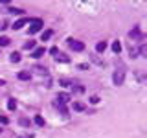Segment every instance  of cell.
Masks as SVG:
<instances>
[{"mask_svg": "<svg viewBox=\"0 0 147 138\" xmlns=\"http://www.w3.org/2000/svg\"><path fill=\"white\" fill-rule=\"evenodd\" d=\"M123 81H125V70H123V68H119V70H116V72L112 74V83L116 87H121Z\"/></svg>", "mask_w": 147, "mask_h": 138, "instance_id": "1", "label": "cell"}, {"mask_svg": "<svg viewBox=\"0 0 147 138\" xmlns=\"http://www.w3.org/2000/svg\"><path fill=\"white\" fill-rule=\"evenodd\" d=\"M28 24H30L28 30H30V33L33 35V33H39V31H40V28H42V20H40V18H30Z\"/></svg>", "mask_w": 147, "mask_h": 138, "instance_id": "2", "label": "cell"}, {"mask_svg": "<svg viewBox=\"0 0 147 138\" xmlns=\"http://www.w3.org/2000/svg\"><path fill=\"white\" fill-rule=\"evenodd\" d=\"M66 43H68V46H70V48L74 50V52H83V50H85V44H83L81 41H74V39H68Z\"/></svg>", "mask_w": 147, "mask_h": 138, "instance_id": "3", "label": "cell"}, {"mask_svg": "<svg viewBox=\"0 0 147 138\" xmlns=\"http://www.w3.org/2000/svg\"><path fill=\"white\" fill-rule=\"evenodd\" d=\"M68 101H70V94H66V92H59L57 94V105H66Z\"/></svg>", "mask_w": 147, "mask_h": 138, "instance_id": "4", "label": "cell"}, {"mask_svg": "<svg viewBox=\"0 0 147 138\" xmlns=\"http://www.w3.org/2000/svg\"><path fill=\"white\" fill-rule=\"evenodd\" d=\"M28 22H30V18H26V17H22V18H18V20L13 24V30H20L22 26H26Z\"/></svg>", "mask_w": 147, "mask_h": 138, "instance_id": "5", "label": "cell"}, {"mask_svg": "<svg viewBox=\"0 0 147 138\" xmlns=\"http://www.w3.org/2000/svg\"><path fill=\"white\" fill-rule=\"evenodd\" d=\"M129 37H131V39H136V41H140V39H142V31L138 30V28H132V30L129 31Z\"/></svg>", "mask_w": 147, "mask_h": 138, "instance_id": "6", "label": "cell"}, {"mask_svg": "<svg viewBox=\"0 0 147 138\" xmlns=\"http://www.w3.org/2000/svg\"><path fill=\"white\" fill-rule=\"evenodd\" d=\"M18 79H20V81H30L31 79V74L30 72H26V70H22V72H18Z\"/></svg>", "mask_w": 147, "mask_h": 138, "instance_id": "7", "label": "cell"}, {"mask_svg": "<svg viewBox=\"0 0 147 138\" xmlns=\"http://www.w3.org/2000/svg\"><path fill=\"white\" fill-rule=\"evenodd\" d=\"M42 55H44V48H35L33 53H31V57H33V59H40Z\"/></svg>", "mask_w": 147, "mask_h": 138, "instance_id": "8", "label": "cell"}, {"mask_svg": "<svg viewBox=\"0 0 147 138\" xmlns=\"http://www.w3.org/2000/svg\"><path fill=\"white\" fill-rule=\"evenodd\" d=\"M55 61H57V63H70V59H68L64 53H57V55H55Z\"/></svg>", "mask_w": 147, "mask_h": 138, "instance_id": "9", "label": "cell"}, {"mask_svg": "<svg viewBox=\"0 0 147 138\" xmlns=\"http://www.w3.org/2000/svg\"><path fill=\"white\" fill-rule=\"evenodd\" d=\"M105 50H107V43H103V41H101V43L96 44V52H98V53H103Z\"/></svg>", "mask_w": 147, "mask_h": 138, "instance_id": "10", "label": "cell"}, {"mask_svg": "<svg viewBox=\"0 0 147 138\" xmlns=\"http://www.w3.org/2000/svg\"><path fill=\"white\" fill-rule=\"evenodd\" d=\"M74 110L83 112V110H85V103H81V101H74Z\"/></svg>", "mask_w": 147, "mask_h": 138, "instance_id": "11", "label": "cell"}, {"mask_svg": "<svg viewBox=\"0 0 147 138\" xmlns=\"http://www.w3.org/2000/svg\"><path fill=\"white\" fill-rule=\"evenodd\" d=\"M52 33H53L52 30H46V31H42V35H40V41H42V43H44V41H48L50 37H52Z\"/></svg>", "mask_w": 147, "mask_h": 138, "instance_id": "12", "label": "cell"}, {"mask_svg": "<svg viewBox=\"0 0 147 138\" xmlns=\"http://www.w3.org/2000/svg\"><path fill=\"white\" fill-rule=\"evenodd\" d=\"M129 55H131L132 59H136V57H138V48H136V46H132V44H131V48H129Z\"/></svg>", "mask_w": 147, "mask_h": 138, "instance_id": "13", "label": "cell"}, {"mask_svg": "<svg viewBox=\"0 0 147 138\" xmlns=\"http://www.w3.org/2000/svg\"><path fill=\"white\" fill-rule=\"evenodd\" d=\"M15 109H17V101L13 98H9L7 99V110H15Z\"/></svg>", "mask_w": 147, "mask_h": 138, "instance_id": "14", "label": "cell"}, {"mask_svg": "<svg viewBox=\"0 0 147 138\" xmlns=\"http://www.w3.org/2000/svg\"><path fill=\"white\" fill-rule=\"evenodd\" d=\"M7 13H13V15H22V13H26L24 9H18V7H9Z\"/></svg>", "mask_w": 147, "mask_h": 138, "instance_id": "15", "label": "cell"}, {"mask_svg": "<svg viewBox=\"0 0 147 138\" xmlns=\"http://www.w3.org/2000/svg\"><path fill=\"white\" fill-rule=\"evenodd\" d=\"M9 59H11V63H18V61H20V53H18V52H13L11 55H9Z\"/></svg>", "mask_w": 147, "mask_h": 138, "instance_id": "16", "label": "cell"}, {"mask_svg": "<svg viewBox=\"0 0 147 138\" xmlns=\"http://www.w3.org/2000/svg\"><path fill=\"white\" fill-rule=\"evenodd\" d=\"M112 52H114V53H119V52H121V44H119V41L112 43Z\"/></svg>", "mask_w": 147, "mask_h": 138, "instance_id": "17", "label": "cell"}, {"mask_svg": "<svg viewBox=\"0 0 147 138\" xmlns=\"http://www.w3.org/2000/svg\"><path fill=\"white\" fill-rule=\"evenodd\" d=\"M33 122H35V125H39V127H42V125H44V118H42V116H35V118H33Z\"/></svg>", "mask_w": 147, "mask_h": 138, "instance_id": "18", "label": "cell"}, {"mask_svg": "<svg viewBox=\"0 0 147 138\" xmlns=\"http://www.w3.org/2000/svg\"><path fill=\"white\" fill-rule=\"evenodd\" d=\"M59 85L61 87H74V83L70 79H59Z\"/></svg>", "mask_w": 147, "mask_h": 138, "instance_id": "19", "label": "cell"}, {"mask_svg": "<svg viewBox=\"0 0 147 138\" xmlns=\"http://www.w3.org/2000/svg\"><path fill=\"white\" fill-rule=\"evenodd\" d=\"M88 101H90L92 105H98L101 99H99V96H90V98H88Z\"/></svg>", "mask_w": 147, "mask_h": 138, "instance_id": "20", "label": "cell"}, {"mask_svg": "<svg viewBox=\"0 0 147 138\" xmlns=\"http://www.w3.org/2000/svg\"><path fill=\"white\" fill-rule=\"evenodd\" d=\"M24 50H35V41H30V43L24 44Z\"/></svg>", "mask_w": 147, "mask_h": 138, "instance_id": "21", "label": "cell"}, {"mask_svg": "<svg viewBox=\"0 0 147 138\" xmlns=\"http://www.w3.org/2000/svg\"><path fill=\"white\" fill-rule=\"evenodd\" d=\"M18 123H20L22 127H30V120H28V118H20V120H18Z\"/></svg>", "mask_w": 147, "mask_h": 138, "instance_id": "22", "label": "cell"}, {"mask_svg": "<svg viewBox=\"0 0 147 138\" xmlns=\"http://www.w3.org/2000/svg\"><path fill=\"white\" fill-rule=\"evenodd\" d=\"M59 110H61V114L63 116H68V109H66V105H57Z\"/></svg>", "mask_w": 147, "mask_h": 138, "instance_id": "23", "label": "cell"}, {"mask_svg": "<svg viewBox=\"0 0 147 138\" xmlns=\"http://www.w3.org/2000/svg\"><path fill=\"white\" fill-rule=\"evenodd\" d=\"M9 43H11V41H9L7 37H0V46H7Z\"/></svg>", "mask_w": 147, "mask_h": 138, "instance_id": "24", "label": "cell"}, {"mask_svg": "<svg viewBox=\"0 0 147 138\" xmlns=\"http://www.w3.org/2000/svg\"><path fill=\"white\" fill-rule=\"evenodd\" d=\"M138 55H142V57H145V55H147V46H145V44H142L140 53H138Z\"/></svg>", "mask_w": 147, "mask_h": 138, "instance_id": "25", "label": "cell"}, {"mask_svg": "<svg viewBox=\"0 0 147 138\" xmlns=\"http://www.w3.org/2000/svg\"><path fill=\"white\" fill-rule=\"evenodd\" d=\"M74 90H76V92H77V94H83V92H85V89H83V87H81V85H77V87H76V89H74Z\"/></svg>", "mask_w": 147, "mask_h": 138, "instance_id": "26", "label": "cell"}, {"mask_svg": "<svg viewBox=\"0 0 147 138\" xmlns=\"http://www.w3.org/2000/svg\"><path fill=\"white\" fill-rule=\"evenodd\" d=\"M35 70H37V72H40V74H46V72H48L44 66H35Z\"/></svg>", "mask_w": 147, "mask_h": 138, "instance_id": "27", "label": "cell"}, {"mask_svg": "<svg viewBox=\"0 0 147 138\" xmlns=\"http://www.w3.org/2000/svg\"><path fill=\"white\" fill-rule=\"evenodd\" d=\"M50 53H52V55H57V53H59V50L53 46V48H50Z\"/></svg>", "mask_w": 147, "mask_h": 138, "instance_id": "28", "label": "cell"}, {"mask_svg": "<svg viewBox=\"0 0 147 138\" xmlns=\"http://www.w3.org/2000/svg\"><path fill=\"white\" fill-rule=\"evenodd\" d=\"M79 68H81V70H86V68H88V64H86V63H83V64H79Z\"/></svg>", "mask_w": 147, "mask_h": 138, "instance_id": "29", "label": "cell"}, {"mask_svg": "<svg viewBox=\"0 0 147 138\" xmlns=\"http://www.w3.org/2000/svg\"><path fill=\"white\" fill-rule=\"evenodd\" d=\"M0 122H2L4 125H6V123H7V118H6V116H0Z\"/></svg>", "mask_w": 147, "mask_h": 138, "instance_id": "30", "label": "cell"}, {"mask_svg": "<svg viewBox=\"0 0 147 138\" xmlns=\"http://www.w3.org/2000/svg\"><path fill=\"white\" fill-rule=\"evenodd\" d=\"M2 131H4V129H2V127H0V133H2Z\"/></svg>", "mask_w": 147, "mask_h": 138, "instance_id": "31", "label": "cell"}, {"mask_svg": "<svg viewBox=\"0 0 147 138\" xmlns=\"http://www.w3.org/2000/svg\"><path fill=\"white\" fill-rule=\"evenodd\" d=\"M20 138H22V136H20Z\"/></svg>", "mask_w": 147, "mask_h": 138, "instance_id": "32", "label": "cell"}]
</instances>
